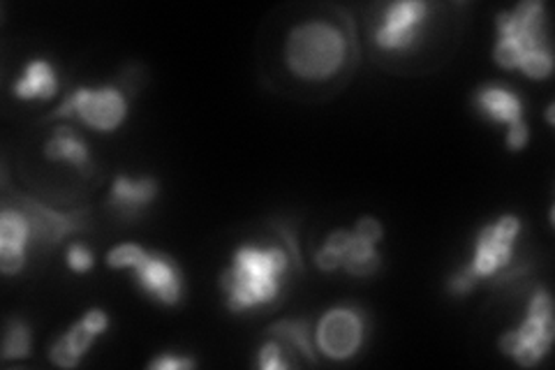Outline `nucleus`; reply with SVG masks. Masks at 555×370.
<instances>
[{
	"label": "nucleus",
	"mask_w": 555,
	"mask_h": 370,
	"mask_svg": "<svg viewBox=\"0 0 555 370\" xmlns=\"http://www.w3.org/2000/svg\"><path fill=\"white\" fill-rule=\"evenodd\" d=\"M287 267L289 253L281 245H269V248L241 245L230 267L220 276V288L228 294V308L246 312L273 304L281 294Z\"/></svg>",
	"instance_id": "1"
},
{
	"label": "nucleus",
	"mask_w": 555,
	"mask_h": 370,
	"mask_svg": "<svg viewBox=\"0 0 555 370\" xmlns=\"http://www.w3.org/2000/svg\"><path fill=\"white\" fill-rule=\"evenodd\" d=\"M345 35L326 22H306L292 28L285 47L292 73L310 81L334 77L345 63Z\"/></svg>",
	"instance_id": "2"
},
{
	"label": "nucleus",
	"mask_w": 555,
	"mask_h": 370,
	"mask_svg": "<svg viewBox=\"0 0 555 370\" xmlns=\"http://www.w3.org/2000/svg\"><path fill=\"white\" fill-rule=\"evenodd\" d=\"M495 28L498 40L493 56L502 67L514 69L537 51H548L546 14L540 0H526L509 12H500L495 16Z\"/></svg>",
	"instance_id": "3"
},
{
	"label": "nucleus",
	"mask_w": 555,
	"mask_h": 370,
	"mask_svg": "<svg viewBox=\"0 0 555 370\" xmlns=\"http://www.w3.org/2000/svg\"><path fill=\"white\" fill-rule=\"evenodd\" d=\"M518 232L520 220L516 216H502L491 225H483L475 241L473 261L449 278V290L454 294H467L479 280L505 271L512 264Z\"/></svg>",
	"instance_id": "4"
},
{
	"label": "nucleus",
	"mask_w": 555,
	"mask_h": 370,
	"mask_svg": "<svg viewBox=\"0 0 555 370\" xmlns=\"http://www.w3.org/2000/svg\"><path fill=\"white\" fill-rule=\"evenodd\" d=\"M553 336V302L546 290H537L528 304L526 322L500 339V352H505L518 366L532 368L546 357Z\"/></svg>",
	"instance_id": "5"
},
{
	"label": "nucleus",
	"mask_w": 555,
	"mask_h": 370,
	"mask_svg": "<svg viewBox=\"0 0 555 370\" xmlns=\"http://www.w3.org/2000/svg\"><path fill=\"white\" fill-rule=\"evenodd\" d=\"M128 100L114 86L77 88L54 112V118H79L98 132H112L126 120Z\"/></svg>",
	"instance_id": "6"
},
{
	"label": "nucleus",
	"mask_w": 555,
	"mask_h": 370,
	"mask_svg": "<svg viewBox=\"0 0 555 370\" xmlns=\"http://www.w3.org/2000/svg\"><path fill=\"white\" fill-rule=\"evenodd\" d=\"M315 261L322 271L345 269L350 276L366 278L379 269V253L375 251V243L361 239L357 232L338 229L328 234Z\"/></svg>",
	"instance_id": "7"
},
{
	"label": "nucleus",
	"mask_w": 555,
	"mask_h": 370,
	"mask_svg": "<svg viewBox=\"0 0 555 370\" xmlns=\"http://www.w3.org/2000/svg\"><path fill=\"white\" fill-rule=\"evenodd\" d=\"M315 341L324 357L350 359L363 343V320L354 308H332L324 312L315 329Z\"/></svg>",
	"instance_id": "8"
},
{
	"label": "nucleus",
	"mask_w": 555,
	"mask_h": 370,
	"mask_svg": "<svg viewBox=\"0 0 555 370\" xmlns=\"http://www.w3.org/2000/svg\"><path fill=\"white\" fill-rule=\"evenodd\" d=\"M477 107L483 116H489L495 123H507V149L520 151L528 144V123L524 120V100H520L512 88L489 84L477 91L475 95Z\"/></svg>",
	"instance_id": "9"
},
{
	"label": "nucleus",
	"mask_w": 555,
	"mask_h": 370,
	"mask_svg": "<svg viewBox=\"0 0 555 370\" xmlns=\"http://www.w3.org/2000/svg\"><path fill=\"white\" fill-rule=\"evenodd\" d=\"M428 10L430 5L420 3V0L391 3L385 10V14H382V24L375 30L377 47L387 51L410 49L416 42V38H420V30L428 16Z\"/></svg>",
	"instance_id": "10"
},
{
	"label": "nucleus",
	"mask_w": 555,
	"mask_h": 370,
	"mask_svg": "<svg viewBox=\"0 0 555 370\" xmlns=\"http://www.w3.org/2000/svg\"><path fill=\"white\" fill-rule=\"evenodd\" d=\"M137 283L144 294L165 306H177L183 296V273L177 261L163 253H149L134 267Z\"/></svg>",
	"instance_id": "11"
},
{
	"label": "nucleus",
	"mask_w": 555,
	"mask_h": 370,
	"mask_svg": "<svg viewBox=\"0 0 555 370\" xmlns=\"http://www.w3.org/2000/svg\"><path fill=\"white\" fill-rule=\"evenodd\" d=\"M16 202H20L16 206H20L30 220L33 239H38L40 243L59 245L67 234L81 232V229L86 227L83 210H75V214L69 210V214H63V210H56L38 200H30L24 195L16 197Z\"/></svg>",
	"instance_id": "12"
},
{
	"label": "nucleus",
	"mask_w": 555,
	"mask_h": 370,
	"mask_svg": "<svg viewBox=\"0 0 555 370\" xmlns=\"http://www.w3.org/2000/svg\"><path fill=\"white\" fill-rule=\"evenodd\" d=\"M33 239L30 220L20 206L5 204L0 210V269L14 276L24 269L26 248Z\"/></svg>",
	"instance_id": "13"
},
{
	"label": "nucleus",
	"mask_w": 555,
	"mask_h": 370,
	"mask_svg": "<svg viewBox=\"0 0 555 370\" xmlns=\"http://www.w3.org/2000/svg\"><path fill=\"white\" fill-rule=\"evenodd\" d=\"M158 195V181L144 176V179H130V176H116L109 192V208L120 218H137Z\"/></svg>",
	"instance_id": "14"
},
{
	"label": "nucleus",
	"mask_w": 555,
	"mask_h": 370,
	"mask_svg": "<svg viewBox=\"0 0 555 370\" xmlns=\"http://www.w3.org/2000/svg\"><path fill=\"white\" fill-rule=\"evenodd\" d=\"M95 339H98V333L91 331L89 324H86L83 320H79L77 324L69 327L61 339H56L54 345H51L49 359L59 368H75V366H79L81 357L89 352V347L93 345Z\"/></svg>",
	"instance_id": "15"
},
{
	"label": "nucleus",
	"mask_w": 555,
	"mask_h": 370,
	"mask_svg": "<svg viewBox=\"0 0 555 370\" xmlns=\"http://www.w3.org/2000/svg\"><path fill=\"white\" fill-rule=\"evenodd\" d=\"M59 93V79L49 61L35 59L26 65L24 77L14 84V95L22 100H51Z\"/></svg>",
	"instance_id": "16"
},
{
	"label": "nucleus",
	"mask_w": 555,
	"mask_h": 370,
	"mask_svg": "<svg viewBox=\"0 0 555 370\" xmlns=\"http://www.w3.org/2000/svg\"><path fill=\"white\" fill-rule=\"evenodd\" d=\"M44 155L49 161H65L75 165L79 171L91 167V153L83 139L73 128H56L44 144Z\"/></svg>",
	"instance_id": "17"
},
{
	"label": "nucleus",
	"mask_w": 555,
	"mask_h": 370,
	"mask_svg": "<svg viewBox=\"0 0 555 370\" xmlns=\"http://www.w3.org/2000/svg\"><path fill=\"white\" fill-rule=\"evenodd\" d=\"M267 331L278 341L287 343L292 349H299L310 363L318 361L315 352H312V331L306 320H283L271 324Z\"/></svg>",
	"instance_id": "18"
},
{
	"label": "nucleus",
	"mask_w": 555,
	"mask_h": 370,
	"mask_svg": "<svg viewBox=\"0 0 555 370\" xmlns=\"http://www.w3.org/2000/svg\"><path fill=\"white\" fill-rule=\"evenodd\" d=\"M30 355V331L22 320H10L5 327L3 359H24Z\"/></svg>",
	"instance_id": "19"
},
{
	"label": "nucleus",
	"mask_w": 555,
	"mask_h": 370,
	"mask_svg": "<svg viewBox=\"0 0 555 370\" xmlns=\"http://www.w3.org/2000/svg\"><path fill=\"white\" fill-rule=\"evenodd\" d=\"M144 255H146V251L142 248V245L120 243L114 251L107 253V264L112 269H134L137 264L142 261Z\"/></svg>",
	"instance_id": "20"
},
{
	"label": "nucleus",
	"mask_w": 555,
	"mask_h": 370,
	"mask_svg": "<svg viewBox=\"0 0 555 370\" xmlns=\"http://www.w3.org/2000/svg\"><path fill=\"white\" fill-rule=\"evenodd\" d=\"M283 355H285L283 347L278 345L275 341H271L262 349H259L257 363H259V368H264V370H285V368H289V363L285 361Z\"/></svg>",
	"instance_id": "21"
},
{
	"label": "nucleus",
	"mask_w": 555,
	"mask_h": 370,
	"mask_svg": "<svg viewBox=\"0 0 555 370\" xmlns=\"http://www.w3.org/2000/svg\"><path fill=\"white\" fill-rule=\"evenodd\" d=\"M67 267L73 269L75 273L91 271V267H93L91 251L86 248V245H81V243L69 245V248H67Z\"/></svg>",
	"instance_id": "22"
},
{
	"label": "nucleus",
	"mask_w": 555,
	"mask_h": 370,
	"mask_svg": "<svg viewBox=\"0 0 555 370\" xmlns=\"http://www.w3.org/2000/svg\"><path fill=\"white\" fill-rule=\"evenodd\" d=\"M153 370H185V368H195V361L188 357H171V355H160L158 359H153L149 363Z\"/></svg>",
	"instance_id": "23"
},
{
	"label": "nucleus",
	"mask_w": 555,
	"mask_h": 370,
	"mask_svg": "<svg viewBox=\"0 0 555 370\" xmlns=\"http://www.w3.org/2000/svg\"><path fill=\"white\" fill-rule=\"evenodd\" d=\"M354 232H357L361 239H366V241H371V243L377 245V241L382 239V225H379V220L366 216V218H361V220L357 222Z\"/></svg>",
	"instance_id": "24"
},
{
	"label": "nucleus",
	"mask_w": 555,
	"mask_h": 370,
	"mask_svg": "<svg viewBox=\"0 0 555 370\" xmlns=\"http://www.w3.org/2000/svg\"><path fill=\"white\" fill-rule=\"evenodd\" d=\"M546 118H548V123L553 126V104H548V110H546Z\"/></svg>",
	"instance_id": "25"
}]
</instances>
